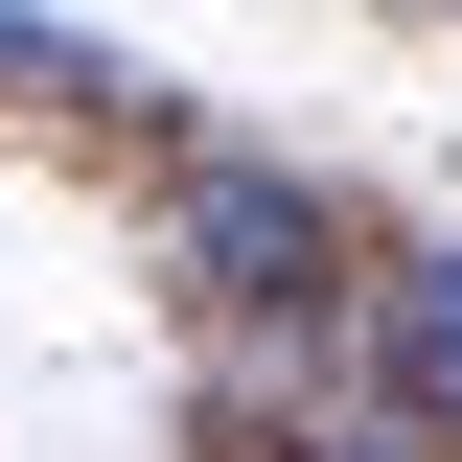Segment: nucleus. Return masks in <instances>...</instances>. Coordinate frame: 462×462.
<instances>
[{
    "label": "nucleus",
    "mask_w": 462,
    "mask_h": 462,
    "mask_svg": "<svg viewBox=\"0 0 462 462\" xmlns=\"http://www.w3.org/2000/svg\"><path fill=\"white\" fill-rule=\"evenodd\" d=\"M185 278H208V300H300V278H324V185H278V162H185Z\"/></svg>",
    "instance_id": "obj_1"
},
{
    "label": "nucleus",
    "mask_w": 462,
    "mask_h": 462,
    "mask_svg": "<svg viewBox=\"0 0 462 462\" xmlns=\"http://www.w3.org/2000/svg\"><path fill=\"white\" fill-rule=\"evenodd\" d=\"M393 370H416V416L462 439V254H416V278H393Z\"/></svg>",
    "instance_id": "obj_2"
},
{
    "label": "nucleus",
    "mask_w": 462,
    "mask_h": 462,
    "mask_svg": "<svg viewBox=\"0 0 462 462\" xmlns=\"http://www.w3.org/2000/svg\"><path fill=\"white\" fill-rule=\"evenodd\" d=\"M93 69H116V47H69L47 0H0V93H93Z\"/></svg>",
    "instance_id": "obj_3"
}]
</instances>
